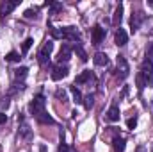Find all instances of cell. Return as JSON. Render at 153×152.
I'll use <instances>...</instances> for the list:
<instances>
[{
  "label": "cell",
  "instance_id": "6da1fadb",
  "mask_svg": "<svg viewBox=\"0 0 153 152\" xmlns=\"http://www.w3.org/2000/svg\"><path fill=\"white\" fill-rule=\"evenodd\" d=\"M45 108H46V102H45V97H43V95H38V97H36V99H34V100L29 104V109H30V113L34 114L36 118H38V116H41V114L46 111Z\"/></svg>",
  "mask_w": 153,
  "mask_h": 152
},
{
  "label": "cell",
  "instance_id": "7a4b0ae2",
  "mask_svg": "<svg viewBox=\"0 0 153 152\" xmlns=\"http://www.w3.org/2000/svg\"><path fill=\"white\" fill-rule=\"evenodd\" d=\"M141 77H143V81H144V84L146 86H152V75H153V63H150L148 59H144L143 61V65H141Z\"/></svg>",
  "mask_w": 153,
  "mask_h": 152
},
{
  "label": "cell",
  "instance_id": "3957f363",
  "mask_svg": "<svg viewBox=\"0 0 153 152\" xmlns=\"http://www.w3.org/2000/svg\"><path fill=\"white\" fill-rule=\"evenodd\" d=\"M52 50H53V43L48 39L38 52V61L41 63V65H46V63L50 61V54H52Z\"/></svg>",
  "mask_w": 153,
  "mask_h": 152
},
{
  "label": "cell",
  "instance_id": "277c9868",
  "mask_svg": "<svg viewBox=\"0 0 153 152\" xmlns=\"http://www.w3.org/2000/svg\"><path fill=\"white\" fill-rule=\"evenodd\" d=\"M128 74H130V66H128L126 59L123 56H117V77L121 81H125L128 77Z\"/></svg>",
  "mask_w": 153,
  "mask_h": 152
},
{
  "label": "cell",
  "instance_id": "5b68a950",
  "mask_svg": "<svg viewBox=\"0 0 153 152\" xmlns=\"http://www.w3.org/2000/svg\"><path fill=\"white\" fill-rule=\"evenodd\" d=\"M68 66L66 65H57V66H53V70H52V79L53 81H61V79H64V77L68 75Z\"/></svg>",
  "mask_w": 153,
  "mask_h": 152
},
{
  "label": "cell",
  "instance_id": "8992f818",
  "mask_svg": "<svg viewBox=\"0 0 153 152\" xmlns=\"http://www.w3.org/2000/svg\"><path fill=\"white\" fill-rule=\"evenodd\" d=\"M62 39H70V41H78L80 34L75 27H64L62 29Z\"/></svg>",
  "mask_w": 153,
  "mask_h": 152
},
{
  "label": "cell",
  "instance_id": "52a82bcc",
  "mask_svg": "<svg viewBox=\"0 0 153 152\" xmlns=\"http://www.w3.org/2000/svg\"><path fill=\"white\" fill-rule=\"evenodd\" d=\"M70 57H71V48H70V45H62V48L59 50V56H57L59 65L68 63V61H70Z\"/></svg>",
  "mask_w": 153,
  "mask_h": 152
},
{
  "label": "cell",
  "instance_id": "ba28073f",
  "mask_svg": "<svg viewBox=\"0 0 153 152\" xmlns=\"http://www.w3.org/2000/svg\"><path fill=\"white\" fill-rule=\"evenodd\" d=\"M93 45H100L103 39H105V29H102L100 25H96V27H93Z\"/></svg>",
  "mask_w": 153,
  "mask_h": 152
},
{
  "label": "cell",
  "instance_id": "9c48e42d",
  "mask_svg": "<svg viewBox=\"0 0 153 152\" xmlns=\"http://www.w3.org/2000/svg\"><path fill=\"white\" fill-rule=\"evenodd\" d=\"M114 41H116V45H117V47H123V45H126V43H128V34H126V31L119 27V29L116 31Z\"/></svg>",
  "mask_w": 153,
  "mask_h": 152
},
{
  "label": "cell",
  "instance_id": "30bf717a",
  "mask_svg": "<svg viewBox=\"0 0 153 152\" xmlns=\"http://www.w3.org/2000/svg\"><path fill=\"white\" fill-rule=\"evenodd\" d=\"M16 5H18V2H9V0L2 2V4H0V16H7V14H11V11H13Z\"/></svg>",
  "mask_w": 153,
  "mask_h": 152
},
{
  "label": "cell",
  "instance_id": "8fae6325",
  "mask_svg": "<svg viewBox=\"0 0 153 152\" xmlns=\"http://www.w3.org/2000/svg\"><path fill=\"white\" fill-rule=\"evenodd\" d=\"M93 61H94L96 66H107L109 65V56L103 54V52H96L94 57H93Z\"/></svg>",
  "mask_w": 153,
  "mask_h": 152
},
{
  "label": "cell",
  "instance_id": "7c38bea8",
  "mask_svg": "<svg viewBox=\"0 0 153 152\" xmlns=\"http://www.w3.org/2000/svg\"><path fill=\"white\" fill-rule=\"evenodd\" d=\"M91 81H94V75H93V72H91V70H84L80 75L76 77L75 86H76V84H84V82H91Z\"/></svg>",
  "mask_w": 153,
  "mask_h": 152
},
{
  "label": "cell",
  "instance_id": "4fadbf2b",
  "mask_svg": "<svg viewBox=\"0 0 153 152\" xmlns=\"http://www.w3.org/2000/svg\"><path fill=\"white\" fill-rule=\"evenodd\" d=\"M141 20H143V13H132V18H130V29H132V32H135L139 29Z\"/></svg>",
  "mask_w": 153,
  "mask_h": 152
},
{
  "label": "cell",
  "instance_id": "5bb4252c",
  "mask_svg": "<svg viewBox=\"0 0 153 152\" xmlns=\"http://www.w3.org/2000/svg\"><path fill=\"white\" fill-rule=\"evenodd\" d=\"M125 147H126V141L123 138L116 136L114 140H112V149H114V152H125Z\"/></svg>",
  "mask_w": 153,
  "mask_h": 152
},
{
  "label": "cell",
  "instance_id": "9a60e30c",
  "mask_svg": "<svg viewBox=\"0 0 153 152\" xmlns=\"http://www.w3.org/2000/svg\"><path fill=\"white\" fill-rule=\"evenodd\" d=\"M107 120L109 122H117L119 120V108L117 106H111L107 111Z\"/></svg>",
  "mask_w": 153,
  "mask_h": 152
},
{
  "label": "cell",
  "instance_id": "2e32d148",
  "mask_svg": "<svg viewBox=\"0 0 153 152\" xmlns=\"http://www.w3.org/2000/svg\"><path fill=\"white\" fill-rule=\"evenodd\" d=\"M70 91H71V97H73V102H76V104H82L84 102V99H82V93H80V90L76 88L75 84L70 88Z\"/></svg>",
  "mask_w": 153,
  "mask_h": 152
},
{
  "label": "cell",
  "instance_id": "e0dca14e",
  "mask_svg": "<svg viewBox=\"0 0 153 152\" xmlns=\"http://www.w3.org/2000/svg\"><path fill=\"white\" fill-rule=\"evenodd\" d=\"M121 18H123V4H119V5L116 7L114 18H112V23H114V25H119V23H121Z\"/></svg>",
  "mask_w": 153,
  "mask_h": 152
},
{
  "label": "cell",
  "instance_id": "ac0fdd59",
  "mask_svg": "<svg viewBox=\"0 0 153 152\" xmlns=\"http://www.w3.org/2000/svg\"><path fill=\"white\" fill-rule=\"evenodd\" d=\"M36 120H38V122H41V123H50V125H53V123H55V120H53V118H52L50 114L46 113V111L41 114V116H38Z\"/></svg>",
  "mask_w": 153,
  "mask_h": 152
},
{
  "label": "cell",
  "instance_id": "d6986e66",
  "mask_svg": "<svg viewBox=\"0 0 153 152\" xmlns=\"http://www.w3.org/2000/svg\"><path fill=\"white\" fill-rule=\"evenodd\" d=\"M27 72H29L27 66H20V68L14 70V77H16V79H25V77H27Z\"/></svg>",
  "mask_w": 153,
  "mask_h": 152
},
{
  "label": "cell",
  "instance_id": "ffe728a7",
  "mask_svg": "<svg viewBox=\"0 0 153 152\" xmlns=\"http://www.w3.org/2000/svg\"><path fill=\"white\" fill-rule=\"evenodd\" d=\"M34 45V39L32 38H27L25 41H23V45H22V54H27L29 50H30V47Z\"/></svg>",
  "mask_w": 153,
  "mask_h": 152
},
{
  "label": "cell",
  "instance_id": "44dd1931",
  "mask_svg": "<svg viewBox=\"0 0 153 152\" xmlns=\"http://www.w3.org/2000/svg\"><path fill=\"white\" fill-rule=\"evenodd\" d=\"M75 52H76V56L80 57V61H84V63L87 61V54H85V50H84L80 45H75Z\"/></svg>",
  "mask_w": 153,
  "mask_h": 152
},
{
  "label": "cell",
  "instance_id": "7402d4cb",
  "mask_svg": "<svg viewBox=\"0 0 153 152\" xmlns=\"http://www.w3.org/2000/svg\"><path fill=\"white\" fill-rule=\"evenodd\" d=\"M20 59H22V57H20V54H18V52H14V50H13V52H9V54L5 56V61H11V63H18Z\"/></svg>",
  "mask_w": 153,
  "mask_h": 152
},
{
  "label": "cell",
  "instance_id": "603a6c76",
  "mask_svg": "<svg viewBox=\"0 0 153 152\" xmlns=\"http://www.w3.org/2000/svg\"><path fill=\"white\" fill-rule=\"evenodd\" d=\"M93 104H94V97L89 93V95L84 99V108H85V109H91V108H93Z\"/></svg>",
  "mask_w": 153,
  "mask_h": 152
},
{
  "label": "cell",
  "instance_id": "cb8c5ba5",
  "mask_svg": "<svg viewBox=\"0 0 153 152\" xmlns=\"http://www.w3.org/2000/svg\"><path fill=\"white\" fill-rule=\"evenodd\" d=\"M46 5H50V7H52V14H55L57 11H61V9H62V4H59V2H46Z\"/></svg>",
  "mask_w": 153,
  "mask_h": 152
},
{
  "label": "cell",
  "instance_id": "d4e9b609",
  "mask_svg": "<svg viewBox=\"0 0 153 152\" xmlns=\"http://www.w3.org/2000/svg\"><path fill=\"white\" fill-rule=\"evenodd\" d=\"M55 97H57L59 100H62V102H66V99H68V93H66V90H61V88H59V90L55 91Z\"/></svg>",
  "mask_w": 153,
  "mask_h": 152
},
{
  "label": "cell",
  "instance_id": "484cf974",
  "mask_svg": "<svg viewBox=\"0 0 153 152\" xmlns=\"http://www.w3.org/2000/svg\"><path fill=\"white\" fill-rule=\"evenodd\" d=\"M38 7H36V9H27V11H25V13H23V16H25V18H36V16H38Z\"/></svg>",
  "mask_w": 153,
  "mask_h": 152
},
{
  "label": "cell",
  "instance_id": "4316f807",
  "mask_svg": "<svg viewBox=\"0 0 153 152\" xmlns=\"http://www.w3.org/2000/svg\"><path fill=\"white\" fill-rule=\"evenodd\" d=\"M9 104H11L9 99H0V113H4V111L9 108Z\"/></svg>",
  "mask_w": 153,
  "mask_h": 152
},
{
  "label": "cell",
  "instance_id": "83f0119b",
  "mask_svg": "<svg viewBox=\"0 0 153 152\" xmlns=\"http://www.w3.org/2000/svg\"><path fill=\"white\" fill-rule=\"evenodd\" d=\"M126 127H128V129H135V127H137V118H135V116H134V118H128V120H126Z\"/></svg>",
  "mask_w": 153,
  "mask_h": 152
},
{
  "label": "cell",
  "instance_id": "f1b7e54d",
  "mask_svg": "<svg viewBox=\"0 0 153 152\" xmlns=\"http://www.w3.org/2000/svg\"><path fill=\"white\" fill-rule=\"evenodd\" d=\"M146 59H148L150 63H153V43L148 47V50H146Z\"/></svg>",
  "mask_w": 153,
  "mask_h": 152
},
{
  "label": "cell",
  "instance_id": "f546056e",
  "mask_svg": "<svg viewBox=\"0 0 153 152\" xmlns=\"http://www.w3.org/2000/svg\"><path fill=\"white\" fill-rule=\"evenodd\" d=\"M18 90H25V84L23 82H16V84H13V88H11V91H18Z\"/></svg>",
  "mask_w": 153,
  "mask_h": 152
},
{
  "label": "cell",
  "instance_id": "4dcf8cb0",
  "mask_svg": "<svg viewBox=\"0 0 153 152\" xmlns=\"http://www.w3.org/2000/svg\"><path fill=\"white\" fill-rule=\"evenodd\" d=\"M52 36H53V38H61V39H62V31H57V29H52Z\"/></svg>",
  "mask_w": 153,
  "mask_h": 152
},
{
  "label": "cell",
  "instance_id": "1f68e13d",
  "mask_svg": "<svg viewBox=\"0 0 153 152\" xmlns=\"http://www.w3.org/2000/svg\"><path fill=\"white\" fill-rule=\"evenodd\" d=\"M57 152H70V147H68L66 143H61V145H59V150H57Z\"/></svg>",
  "mask_w": 153,
  "mask_h": 152
},
{
  "label": "cell",
  "instance_id": "d6a6232c",
  "mask_svg": "<svg viewBox=\"0 0 153 152\" xmlns=\"http://www.w3.org/2000/svg\"><path fill=\"white\" fill-rule=\"evenodd\" d=\"M5 122H7V114H5V113H0V125H4Z\"/></svg>",
  "mask_w": 153,
  "mask_h": 152
},
{
  "label": "cell",
  "instance_id": "836d02e7",
  "mask_svg": "<svg viewBox=\"0 0 153 152\" xmlns=\"http://www.w3.org/2000/svg\"><path fill=\"white\" fill-rule=\"evenodd\" d=\"M135 152H146V149H144V147H137V150Z\"/></svg>",
  "mask_w": 153,
  "mask_h": 152
},
{
  "label": "cell",
  "instance_id": "e575fe53",
  "mask_svg": "<svg viewBox=\"0 0 153 152\" xmlns=\"http://www.w3.org/2000/svg\"><path fill=\"white\" fill-rule=\"evenodd\" d=\"M39 150H41V152H46V147H45V145H41V147H39Z\"/></svg>",
  "mask_w": 153,
  "mask_h": 152
},
{
  "label": "cell",
  "instance_id": "d590c367",
  "mask_svg": "<svg viewBox=\"0 0 153 152\" xmlns=\"http://www.w3.org/2000/svg\"><path fill=\"white\" fill-rule=\"evenodd\" d=\"M148 7H152L153 9V0H148Z\"/></svg>",
  "mask_w": 153,
  "mask_h": 152
},
{
  "label": "cell",
  "instance_id": "8d00e7d4",
  "mask_svg": "<svg viewBox=\"0 0 153 152\" xmlns=\"http://www.w3.org/2000/svg\"><path fill=\"white\" fill-rule=\"evenodd\" d=\"M150 150H152V152H153V143H152V149H150Z\"/></svg>",
  "mask_w": 153,
  "mask_h": 152
}]
</instances>
